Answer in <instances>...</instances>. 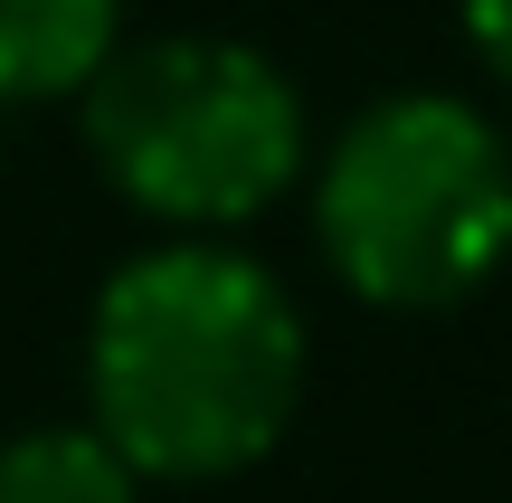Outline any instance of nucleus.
Masks as SVG:
<instances>
[{"mask_svg": "<svg viewBox=\"0 0 512 503\" xmlns=\"http://www.w3.org/2000/svg\"><path fill=\"white\" fill-rule=\"evenodd\" d=\"M313 380L304 304L228 238H162L86 314V428L143 485H228L285 447Z\"/></svg>", "mask_w": 512, "mask_h": 503, "instance_id": "f257e3e1", "label": "nucleus"}, {"mask_svg": "<svg viewBox=\"0 0 512 503\" xmlns=\"http://www.w3.org/2000/svg\"><path fill=\"white\" fill-rule=\"evenodd\" d=\"M304 181L323 266L380 314H446L512 266V133L475 95H370Z\"/></svg>", "mask_w": 512, "mask_h": 503, "instance_id": "f03ea898", "label": "nucleus"}, {"mask_svg": "<svg viewBox=\"0 0 512 503\" xmlns=\"http://www.w3.org/2000/svg\"><path fill=\"white\" fill-rule=\"evenodd\" d=\"M76 124L114 200L162 219L171 238H228L313 171L294 76L219 29L124 38L114 67L76 95Z\"/></svg>", "mask_w": 512, "mask_h": 503, "instance_id": "7ed1b4c3", "label": "nucleus"}, {"mask_svg": "<svg viewBox=\"0 0 512 503\" xmlns=\"http://www.w3.org/2000/svg\"><path fill=\"white\" fill-rule=\"evenodd\" d=\"M124 48V0H0V105H67Z\"/></svg>", "mask_w": 512, "mask_h": 503, "instance_id": "20e7f679", "label": "nucleus"}, {"mask_svg": "<svg viewBox=\"0 0 512 503\" xmlns=\"http://www.w3.org/2000/svg\"><path fill=\"white\" fill-rule=\"evenodd\" d=\"M0 503H143V475L95 428H19L0 437Z\"/></svg>", "mask_w": 512, "mask_h": 503, "instance_id": "39448f33", "label": "nucleus"}, {"mask_svg": "<svg viewBox=\"0 0 512 503\" xmlns=\"http://www.w3.org/2000/svg\"><path fill=\"white\" fill-rule=\"evenodd\" d=\"M456 19H465V48H475V67L512 95V0H456Z\"/></svg>", "mask_w": 512, "mask_h": 503, "instance_id": "423d86ee", "label": "nucleus"}]
</instances>
